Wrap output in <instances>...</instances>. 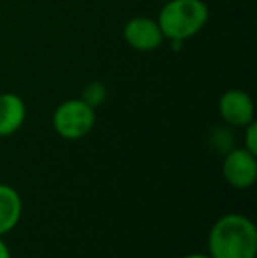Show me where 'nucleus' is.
<instances>
[{"mask_svg": "<svg viewBox=\"0 0 257 258\" xmlns=\"http://www.w3.org/2000/svg\"><path fill=\"white\" fill-rule=\"evenodd\" d=\"M206 244L212 258H255L257 227L245 214H224L212 225Z\"/></svg>", "mask_w": 257, "mask_h": 258, "instance_id": "f257e3e1", "label": "nucleus"}, {"mask_svg": "<svg viewBox=\"0 0 257 258\" xmlns=\"http://www.w3.org/2000/svg\"><path fill=\"white\" fill-rule=\"evenodd\" d=\"M210 9L204 0H168L159 13L157 23L164 39L189 41L206 27Z\"/></svg>", "mask_w": 257, "mask_h": 258, "instance_id": "f03ea898", "label": "nucleus"}, {"mask_svg": "<svg viewBox=\"0 0 257 258\" xmlns=\"http://www.w3.org/2000/svg\"><path fill=\"white\" fill-rule=\"evenodd\" d=\"M53 130L65 141H79L92 132L95 125V109L81 99L64 100L53 112Z\"/></svg>", "mask_w": 257, "mask_h": 258, "instance_id": "7ed1b4c3", "label": "nucleus"}, {"mask_svg": "<svg viewBox=\"0 0 257 258\" xmlns=\"http://www.w3.org/2000/svg\"><path fill=\"white\" fill-rule=\"evenodd\" d=\"M222 176L229 186L247 190L257 181V155L245 148H233L224 155Z\"/></svg>", "mask_w": 257, "mask_h": 258, "instance_id": "20e7f679", "label": "nucleus"}, {"mask_svg": "<svg viewBox=\"0 0 257 258\" xmlns=\"http://www.w3.org/2000/svg\"><path fill=\"white\" fill-rule=\"evenodd\" d=\"M219 114L226 125L234 126V128H243L255 119L254 100L243 90H227L219 100Z\"/></svg>", "mask_w": 257, "mask_h": 258, "instance_id": "39448f33", "label": "nucleus"}, {"mask_svg": "<svg viewBox=\"0 0 257 258\" xmlns=\"http://www.w3.org/2000/svg\"><path fill=\"white\" fill-rule=\"evenodd\" d=\"M124 39L132 49L143 53L155 51L164 42V35L157 20L146 16L130 18L124 27Z\"/></svg>", "mask_w": 257, "mask_h": 258, "instance_id": "423d86ee", "label": "nucleus"}, {"mask_svg": "<svg viewBox=\"0 0 257 258\" xmlns=\"http://www.w3.org/2000/svg\"><path fill=\"white\" fill-rule=\"evenodd\" d=\"M27 105L16 93H0V137H11L23 126Z\"/></svg>", "mask_w": 257, "mask_h": 258, "instance_id": "0eeeda50", "label": "nucleus"}, {"mask_svg": "<svg viewBox=\"0 0 257 258\" xmlns=\"http://www.w3.org/2000/svg\"><path fill=\"white\" fill-rule=\"evenodd\" d=\"M23 214V201L16 188L0 183V237L18 227Z\"/></svg>", "mask_w": 257, "mask_h": 258, "instance_id": "6e6552de", "label": "nucleus"}, {"mask_svg": "<svg viewBox=\"0 0 257 258\" xmlns=\"http://www.w3.org/2000/svg\"><path fill=\"white\" fill-rule=\"evenodd\" d=\"M79 99L83 100V102H86L90 105V107L97 109L99 105H102L106 102L108 99V88L104 83L100 81H90L86 83L85 86H83L81 90V97Z\"/></svg>", "mask_w": 257, "mask_h": 258, "instance_id": "1a4fd4ad", "label": "nucleus"}, {"mask_svg": "<svg viewBox=\"0 0 257 258\" xmlns=\"http://www.w3.org/2000/svg\"><path fill=\"white\" fill-rule=\"evenodd\" d=\"M243 148L250 153L257 155V123L255 119L252 123H248L247 126H243Z\"/></svg>", "mask_w": 257, "mask_h": 258, "instance_id": "9d476101", "label": "nucleus"}, {"mask_svg": "<svg viewBox=\"0 0 257 258\" xmlns=\"http://www.w3.org/2000/svg\"><path fill=\"white\" fill-rule=\"evenodd\" d=\"M0 258H13L9 246H7V242L4 241V237H0Z\"/></svg>", "mask_w": 257, "mask_h": 258, "instance_id": "9b49d317", "label": "nucleus"}, {"mask_svg": "<svg viewBox=\"0 0 257 258\" xmlns=\"http://www.w3.org/2000/svg\"><path fill=\"white\" fill-rule=\"evenodd\" d=\"M182 258H212L208 253H189V255H183Z\"/></svg>", "mask_w": 257, "mask_h": 258, "instance_id": "f8f14e48", "label": "nucleus"}]
</instances>
